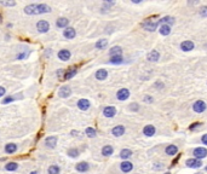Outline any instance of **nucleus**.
Segmentation results:
<instances>
[{
    "label": "nucleus",
    "instance_id": "09e8293b",
    "mask_svg": "<svg viewBox=\"0 0 207 174\" xmlns=\"http://www.w3.org/2000/svg\"><path fill=\"white\" fill-rule=\"evenodd\" d=\"M5 93H6V89H5V87L0 86V97H2Z\"/></svg>",
    "mask_w": 207,
    "mask_h": 174
},
{
    "label": "nucleus",
    "instance_id": "ea45409f",
    "mask_svg": "<svg viewBox=\"0 0 207 174\" xmlns=\"http://www.w3.org/2000/svg\"><path fill=\"white\" fill-rule=\"evenodd\" d=\"M129 110H130V111H133V112L139 111V104H138L137 102H132V103L129 104Z\"/></svg>",
    "mask_w": 207,
    "mask_h": 174
},
{
    "label": "nucleus",
    "instance_id": "58836bf2",
    "mask_svg": "<svg viewBox=\"0 0 207 174\" xmlns=\"http://www.w3.org/2000/svg\"><path fill=\"white\" fill-rule=\"evenodd\" d=\"M182 155H183L182 152H178V155H176V156H174L173 160L171 161V166H170V168H173L174 166H176L177 163L181 161V158H182Z\"/></svg>",
    "mask_w": 207,
    "mask_h": 174
},
{
    "label": "nucleus",
    "instance_id": "a19ab883",
    "mask_svg": "<svg viewBox=\"0 0 207 174\" xmlns=\"http://www.w3.org/2000/svg\"><path fill=\"white\" fill-rule=\"evenodd\" d=\"M199 15L201 16V17H207V5H202L200 9H199Z\"/></svg>",
    "mask_w": 207,
    "mask_h": 174
},
{
    "label": "nucleus",
    "instance_id": "5701e85b",
    "mask_svg": "<svg viewBox=\"0 0 207 174\" xmlns=\"http://www.w3.org/2000/svg\"><path fill=\"white\" fill-rule=\"evenodd\" d=\"M75 169H76V172H79V173H86V172L90 171V164L87 162H85V161L79 162L75 166Z\"/></svg>",
    "mask_w": 207,
    "mask_h": 174
},
{
    "label": "nucleus",
    "instance_id": "aec40b11",
    "mask_svg": "<svg viewBox=\"0 0 207 174\" xmlns=\"http://www.w3.org/2000/svg\"><path fill=\"white\" fill-rule=\"evenodd\" d=\"M109 57H114V56H122L124 53V50H122V47L119 46V45H115V46H113V47H110L109 48Z\"/></svg>",
    "mask_w": 207,
    "mask_h": 174
},
{
    "label": "nucleus",
    "instance_id": "4be33fe9",
    "mask_svg": "<svg viewBox=\"0 0 207 174\" xmlns=\"http://www.w3.org/2000/svg\"><path fill=\"white\" fill-rule=\"evenodd\" d=\"M109 64H113V65H120V64H124L125 63V57L124 54L122 56H114V57H110V59L108 61Z\"/></svg>",
    "mask_w": 207,
    "mask_h": 174
},
{
    "label": "nucleus",
    "instance_id": "3c124183",
    "mask_svg": "<svg viewBox=\"0 0 207 174\" xmlns=\"http://www.w3.org/2000/svg\"><path fill=\"white\" fill-rule=\"evenodd\" d=\"M131 2H132V4H142V2H143V0H132Z\"/></svg>",
    "mask_w": 207,
    "mask_h": 174
},
{
    "label": "nucleus",
    "instance_id": "c03bdc74",
    "mask_svg": "<svg viewBox=\"0 0 207 174\" xmlns=\"http://www.w3.org/2000/svg\"><path fill=\"white\" fill-rule=\"evenodd\" d=\"M0 4L4 6H15L16 5L15 1H4V0H0Z\"/></svg>",
    "mask_w": 207,
    "mask_h": 174
},
{
    "label": "nucleus",
    "instance_id": "e433bc0d",
    "mask_svg": "<svg viewBox=\"0 0 207 174\" xmlns=\"http://www.w3.org/2000/svg\"><path fill=\"white\" fill-rule=\"evenodd\" d=\"M114 5H115V1L106 0V1H103V7H102V10H110Z\"/></svg>",
    "mask_w": 207,
    "mask_h": 174
},
{
    "label": "nucleus",
    "instance_id": "b1692460",
    "mask_svg": "<svg viewBox=\"0 0 207 174\" xmlns=\"http://www.w3.org/2000/svg\"><path fill=\"white\" fill-rule=\"evenodd\" d=\"M72 94V88L69 86H62L58 91V96L61 98H68Z\"/></svg>",
    "mask_w": 207,
    "mask_h": 174
},
{
    "label": "nucleus",
    "instance_id": "bb28decb",
    "mask_svg": "<svg viewBox=\"0 0 207 174\" xmlns=\"http://www.w3.org/2000/svg\"><path fill=\"white\" fill-rule=\"evenodd\" d=\"M63 35H64V38H67V39H74L76 36V30L73 27H68V28L64 29Z\"/></svg>",
    "mask_w": 207,
    "mask_h": 174
},
{
    "label": "nucleus",
    "instance_id": "dca6fc26",
    "mask_svg": "<svg viewBox=\"0 0 207 174\" xmlns=\"http://www.w3.org/2000/svg\"><path fill=\"white\" fill-rule=\"evenodd\" d=\"M132 155H133V151L131 149H127V148L121 149L119 152V157L122 161H129L131 157H132Z\"/></svg>",
    "mask_w": 207,
    "mask_h": 174
},
{
    "label": "nucleus",
    "instance_id": "412c9836",
    "mask_svg": "<svg viewBox=\"0 0 207 174\" xmlns=\"http://www.w3.org/2000/svg\"><path fill=\"white\" fill-rule=\"evenodd\" d=\"M76 73H78V68H76L75 65H73V66H70L69 69H67L64 71L63 79H64V80H70L72 77H74V76L76 75Z\"/></svg>",
    "mask_w": 207,
    "mask_h": 174
},
{
    "label": "nucleus",
    "instance_id": "423d86ee",
    "mask_svg": "<svg viewBox=\"0 0 207 174\" xmlns=\"http://www.w3.org/2000/svg\"><path fill=\"white\" fill-rule=\"evenodd\" d=\"M131 96V92L129 88H126V87H122V88H120L116 91V99L120 100V102H125V100H127Z\"/></svg>",
    "mask_w": 207,
    "mask_h": 174
},
{
    "label": "nucleus",
    "instance_id": "f3484780",
    "mask_svg": "<svg viewBox=\"0 0 207 174\" xmlns=\"http://www.w3.org/2000/svg\"><path fill=\"white\" fill-rule=\"evenodd\" d=\"M36 29L40 33H47L50 30V23L47 21H39L36 23Z\"/></svg>",
    "mask_w": 207,
    "mask_h": 174
},
{
    "label": "nucleus",
    "instance_id": "2eb2a0df",
    "mask_svg": "<svg viewBox=\"0 0 207 174\" xmlns=\"http://www.w3.org/2000/svg\"><path fill=\"white\" fill-rule=\"evenodd\" d=\"M158 23H159V25H161V24H168V25H173L174 23H176V18H174L173 16H163L161 18H159L158 20Z\"/></svg>",
    "mask_w": 207,
    "mask_h": 174
},
{
    "label": "nucleus",
    "instance_id": "7ed1b4c3",
    "mask_svg": "<svg viewBox=\"0 0 207 174\" xmlns=\"http://www.w3.org/2000/svg\"><path fill=\"white\" fill-rule=\"evenodd\" d=\"M193 111L196 112V114H204L205 111L207 110V104L205 100L202 99H197L193 103Z\"/></svg>",
    "mask_w": 207,
    "mask_h": 174
},
{
    "label": "nucleus",
    "instance_id": "7c9ffc66",
    "mask_svg": "<svg viewBox=\"0 0 207 174\" xmlns=\"http://www.w3.org/2000/svg\"><path fill=\"white\" fill-rule=\"evenodd\" d=\"M68 24H69V20L65 18V17H61L56 22V25L58 28H68Z\"/></svg>",
    "mask_w": 207,
    "mask_h": 174
},
{
    "label": "nucleus",
    "instance_id": "4468645a",
    "mask_svg": "<svg viewBox=\"0 0 207 174\" xmlns=\"http://www.w3.org/2000/svg\"><path fill=\"white\" fill-rule=\"evenodd\" d=\"M76 107L80 109L81 111H86V110H88L90 107H91V102H90L88 99H86V98H81V99L78 100Z\"/></svg>",
    "mask_w": 207,
    "mask_h": 174
},
{
    "label": "nucleus",
    "instance_id": "0eeeda50",
    "mask_svg": "<svg viewBox=\"0 0 207 174\" xmlns=\"http://www.w3.org/2000/svg\"><path fill=\"white\" fill-rule=\"evenodd\" d=\"M179 48L183 52H191L195 48V44L193 40H184L179 44Z\"/></svg>",
    "mask_w": 207,
    "mask_h": 174
},
{
    "label": "nucleus",
    "instance_id": "72a5a7b5",
    "mask_svg": "<svg viewBox=\"0 0 207 174\" xmlns=\"http://www.w3.org/2000/svg\"><path fill=\"white\" fill-rule=\"evenodd\" d=\"M67 155H68L69 157H72V158H76V157L80 155V151H79L76 148H72V149H69V150L67 151Z\"/></svg>",
    "mask_w": 207,
    "mask_h": 174
},
{
    "label": "nucleus",
    "instance_id": "f257e3e1",
    "mask_svg": "<svg viewBox=\"0 0 207 174\" xmlns=\"http://www.w3.org/2000/svg\"><path fill=\"white\" fill-rule=\"evenodd\" d=\"M24 12L27 15H43L51 12V7L46 4H31L24 7Z\"/></svg>",
    "mask_w": 207,
    "mask_h": 174
},
{
    "label": "nucleus",
    "instance_id": "c9c22d12",
    "mask_svg": "<svg viewBox=\"0 0 207 174\" xmlns=\"http://www.w3.org/2000/svg\"><path fill=\"white\" fill-rule=\"evenodd\" d=\"M165 86H166V85H165V82H163L162 80H156V81L154 82V85H153V87H154L155 89H158V91H159V89H160V91L163 89Z\"/></svg>",
    "mask_w": 207,
    "mask_h": 174
},
{
    "label": "nucleus",
    "instance_id": "5fc2aeb1",
    "mask_svg": "<svg viewBox=\"0 0 207 174\" xmlns=\"http://www.w3.org/2000/svg\"><path fill=\"white\" fill-rule=\"evenodd\" d=\"M204 169H205V172H207V164L205 166V167H204Z\"/></svg>",
    "mask_w": 207,
    "mask_h": 174
},
{
    "label": "nucleus",
    "instance_id": "393cba45",
    "mask_svg": "<svg viewBox=\"0 0 207 174\" xmlns=\"http://www.w3.org/2000/svg\"><path fill=\"white\" fill-rule=\"evenodd\" d=\"M57 137L56 135H51V137H47L46 139H45V145L47 146V148H50V149H54V146L57 145Z\"/></svg>",
    "mask_w": 207,
    "mask_h": 174
},
{
    "label": "nucleus",
    "instance_id": "9b49d317",
    "mask_svg": "<svg viewBox=\"0 0 207 174\" xmlns=\"http://www.w3.org/2000/svg\"><path fill=\"white\" fill-rule=\"evenodd\" d=\"M116 112H118V110L114 105H107L103 109V116L107 119H113L116 115Z\"/></svg>",
    "mask_w": 207,
    "mask_h": 174
},
{
    "label": "nucleus",
    "instance_id": "de8ad7c7",
    "mask_svg": "<svg viewBox=\"0 0 207 174\" xmlns=\"http://www.w3.org/2000/svg\"><path fill=\"white\" fill-rule=\"evenodd\" d=\"M29 53H27V52H24V53H20V54H17V59H23L24 57H27Z\"/></svg>",
    "mask_w": 207,
    "mask_h": 174
},
{
    "label": "nucleus",
    "instance_id": "c85d7f7f",
    "mask_svg": "<svg viewBox=\"0 0 207 174\" xmlns=\"http://www.w3.org/2000/svg\"><path fill=\"white\" fill-rule=\"evenodd\" d=\"M108 39H99L97 43L95 44V47L97 48V50H104V48H107V46H108Z\"/></svg>",
    "mask_w": 207,
    "mask_h": 174
},
{
    "label": "nucleus",
    "instance_id": "a18cd8bd",
    "mask_svg": "<svg viewBox=\"0 0 207 174\" xmlns=\"http://www.w3.org/2000/svg\"><path fill=\"white\" fill-rule=\"evenodd\" d=\"M200 140H201V144L205 145V148H207V133H204V134L201 135Z\"/></svg>",
    "mask_w": 207,
    "mask_h": 174
},
{
    "label": "nucleus",
    "instance_id": "a211bd4d",
    "mask_svg": "<svg viewBox=\"0 0 207 174\" xmlns=\"http://www.w3.org/2000/svg\"><path fill=\"white\" fill-rule=\"evenodd\" d=\"M108 75H109L108 70H107V69H103V68L98 69L97 71L95 73V77L97 79L98 81H104V80H107Z\"/></svg>",
    "mask_w": 207,
    "mask_h": 174
},
{
    "label": "nucleus",
    "instance_id": "c756f323",
    "mask_svg": "<svg viewBox=\"0 0 207 174\" xmlns=\"http://www.w3.org/2000/svg\"><path fill=\"white\" fill-rule=\"evenodd\" d=\"M204 126V122H201V121H195V122H193V123H190L189 126H188V130L189 132H195L196 130H199L200 127H202Z\"/></svg>",
    "mask_w": 207,
    "mask_h": 174
},
{
    "label": "nucleus",
    "instance_id": "20e7f679",
    "mask_svg": "<svg viewBox=\"0 0 207 174\" xmlns=\"http://www.w3.org/2000/svg\"><path fill=\"white\" fill-rule=\"evenodd\" d=\"M193 156H194V158H197L200 161H202L204 158L207 157V148H205V146L194 148L193 149Z\"/></svg>",
    "mask_w": 207,
    "mask_h": 174
},
{
    "label": "nucleus",
    "instance_id": "79ce46f5",
    "mask_svg": "<svg viewBox=\"0 0 207 174\" xmlns=\"http://www.w3.org/2000/svg\"><path fill=\"white\" fill-rule=\"evenodd\" d=\"M163 168H165V164L161 162H155L153 164V169L156 171V172H158V171H162Z\"/></svg>",
    "mask_w": 207,
    "mask_h": 174
},
{
    "label": "nucleus",
    "instance_id": "603ef678",
    "mask_svg": "<svg viewBox=\"0 0 207 174\" xmlns=\"http://www.w3.org/2000/svg\"><path fill=\"white\" fill-rule=\"evenodd\" d=\"M31 174H40V173H39V172H36V171H34V172H32Z\"/></svg>",
    "mask_w": 207,
    "mask_h": 174
},
{
    "label": "nucleus",
    "instance_id": "8fccbe9b",
    "mask_svg": "<svg viewBox=\"0 0 207 174\" xmlns=\"http://www.w3.org/2000/svg\"><path fill=\"white\" fill-rule=\"evenodd\" d=\"M70 134H72L73 137H76V135L79 134V132H78V130H73L72 132H70Z\"/></svg>",
    "mask_w": 207,
    "mask_h": 174
},
{
    "label": "nucleus",
    "instance_id": "37998d69",
    "mask_svg": "<svg viewBox=\"0 0 207 174\" xmlns=\"http://www.w3.org/2000/svg\"><path fill=\"white\" fill-rule=\"evenodd\" d=\"M143 102H144L145 104H153V103H154V98H153V96H150V94H145V96L143 97Z\"/></svg>",
    "mask_w": 207,
    "mask_h": 174
},
{
    "label": "nucleus",
    "instance_id": "473e14b6",
    "mask_svg": "<svg viewBox=\"0 0 207 174\" xmlns=\"http://www.w3.org/2000/svg\"><path fill=\"white\" fill-rule=\"evenodd\" d=\"M85 134L88 138H96L97 137V130H95L93 127H87L85 130Z\"/></svg>",
    "mask_w": 207,
    "mask_h": 174
},
{
    "label": "nucleus",
    "instance_id": "49530a36",
    "mask_svg": "<svg viewBox=\"0 0 207 174\" xmlns=\"http://www.w3.org/2000/svg\"><path fill=\"white\" fill-rule=\"evenodd\" d=\"M16 98H17V96H11V97H9V98H5V99L2 100V104H7V103H11V102H13Z\"/></svg>",
    "mask_w": 207,
    "mask_h": 174
},
{
    "label": "nucleus",
    "instance_id": "6e6d98bb",
    "mask_svg": "<svg viewBox=\"0 0 207 174\" xmlns=\"http://www.w3.org/2000/svg\"><path fill=\"white\" fill-rule=\"evenodd\" d=\"M195 174H204V173H201V172H197V173H195Z\"/></svg>",
    "mask_w": 207,
    "mask_h": 174
},
{
    "label": "nucleus",
    "instance_id": "864d4df0",
    "mask_svg": "<svg viewBox=\"0 0 207 174\" xmlns=\"http://www.w3.org/2000/svg\"><path fill=\"white\" fill-rule=\"evenodd\" d=\"M162 174H171V172H170V171H167V172H165V173H162Z\"/></svg>",
    "mask_w": 207,
    "mask_h": 174
},
{
    "label": "nucleus",
    "instance_id": "f03ea898",
    "mask_svg": "<svg viewBox=\"0 0 207 174\" xmlns=\"http://www.w3.org/2000/svg\"><path fill=\"white\" fill-rule=\"evenodd\" d=\"M153 18H159V16H158V15L150 16V17L145 18V20L141 23V27L144 29V30H145V32L154 33V32H156V30L159 29V23H158V20H156V21H154Z\"/></svg>",
    "mask_w": 207,
    "mask_h": 174
},
{
    "label": "nucleus",
    "instance_id": "4d7b16f0",
    "mask_svg": "<svg viewBox=\"0 0 207 174\" xmlns=\"http://www.w3.org/2000/svg\"><path fill=\"white\" fill-rule=\"evenodd\" d=\"M0 22H1V15H0Z\"/></svg>",
    "mask_w": 207,
    "mask_h": 174
},
{
    "label": "nucleus",
    "instance_id": "6e6552de",
    "mask_svg": "<svg viewBox=\"0 0 207 174\" xmlns=\"http://www.w3.org/2000/svg\"><path fill=\"white\" fill-rule=\"evenodd\" d=\"M119 167H120V171L125 174L131 173V172L133 171V168H134L133 163L131 162L130 160H129V161H121L119 164Z\"/></svg>",
    "mask_w": 207,
    "mask_h": 174
},
{
    "label": "nucleus",
    "instance_id": "4c0bfd02",
    "mask_svg": "<svg viewBox=\"0 0 207 174\" xmlns=\"http://www.w3.org/2000/svg\"><path fill=\"white\" fill-rule=\"evenodd\" d=\"M59 172H61V168L57 164H52L49 167V174H59Z\"/></svg>",
    "mask_w": 207,
    "mask_h": 174
},
{
    "label": "nucleus",
    "instance_id": "a878e982",
    "mask_svg": "<svg viewBox=\"0 0 207 174\" xmlns=\"http://www.w3.org/2000/svg\"><path fill=\"white\" fill-rule=\"evenodd\" d=\"M70 57H72V52L69 51V50H61L59 52H58V58L61 59V61H63V62H67V61H69L70 59Z\"/></svg>",
    "mask_w": 207,
    "mask_h": 174
},
{
    "label": "nucleus",
    "instance_id": "cd10ccee",
    "mask_svg": "<svg viewBox=\"0 0 207 174\" xmlns=\"http://www.w3.org/2000/svg\"><path fill=\"white\" fill-rule=\"evenodd\" d=\"M101 152H102V155L104 157H109V156H111L114 153V148H113V145H104L102 148Z\"/></svg>",
    "mask_w": 207,
    "mask_h": 174
},
{
    "label": "nucleus",
    "instance_id": "2f4dec72",
    "mask_svg": "<svg viewBox=\"0 0 207 174\" xmlns=\"http://www.w3.org/2000/svg\"><path fill=\"white\" fill-rule=\"evenodd\" d=\"M16 151H17V145L16 144H13V143L6 144V146H5V152L6 153H13Z\"/></svg>",
    "mask_w": 207,
    "mask_h": 174
},
{
    "label": "nucleus",
    "instance_id": "ddd939ff",
    "mask_svg": "<svg viewBox=\"0 0 207 174\" xmlns=\"http://www.w3.org/2000/svg\"><path fill=\"white\" fill-rule=\"evenodd\" d=\"M179 151V149H178V146L177 145H174V144H168V145H166V148H165V153L167 155V156H170V157H174L177 153Z\"/></svg>",
    "mask_w": 207,
    "mask_h": 174
},
{
    "label": "nucleus",
    "instance_id": "6ab92c4d",
    "mask_svg": "<svg viewBox=\"0 0 207 174\" xmlns=\"http://www.w3.org/2000/svg\"><path fill=\"white\" fill-rule=\"evenodd\" d=\"M159 34L162 35V36H168L171 33H172V27L168 25V24H161L159 25Z\"/></svg>",
    "mask_w": 207,
    "mask_h": 174
},
{
    "label": "nucleus",
    "instance_id": "f704fd0d",
    "mask_svg": "<svg viewBox=\"0 0 207 174\" xmlns=\"http://www.w3.org/2000/svg\"><path fill=\"white\" fill-rule=\"evenodd\" d=\"M17 168H18V164L16 162H9L5 164V169L9 172H15Z\"/></svg>",
    "mask_w": 207,
    "mask_h": 174
},
{
    "label": "nucleus",
    "instance_id": "9d476101",
    "mask_svg": "<svg viewBox=\"0 0 207 174\" xmlns=\"http://www.w3.org/2000/svg\"><path fill=\"white\" fill-rule=\"evenodd\" d=\"M160 57H161L160 52L154 48L150 52H148V54H147V61L150 62V63H158L160 61Z\"/></svg>",
    "mask_w": 207,
    "mask_h": 174
},
{
    "label": "nucleus",
    "instance_id": "f8f14e48",
    "mask_svg": "<svg viewBox=\"0 0 207 174\" xmlns=\"http://www.w3.org/2000/svg\"><path fill=\"white\" fill-rule=\"evenodd\" d=\"M110 132H111V135L119 138V137H122V135L126 133V127H125L124 125H116V126H114V127L111 128Z\"/></svg>",
    "mask_w": 207,
    "mask_h": 174
},
{
    "label": "nucleus",
    "instance_id": "1a4fd4ad",
    "mask_svg": "<svg viewBox=\"0 0 207 174\" xmlns=\"http://www.w3.org/2000/svg\"><path fill=\"white\" fill-rule=\"evenodd\" d=\"M142 133L144 137H148V138H152L156 134V127L154 125H145L142 130Z\"/></svg>",
    "mask_w": 207,
    "mask_h": 174
},
{
    "label": "nucleus",
    "instance_id": "13d9d810",
    "mask_svg": "<svg viewBox=\"0 0 207 174\" xmlns=\"http://www.w3.org/2000/svg\"><path fill=\"white\" fill-rule=\"evenodd\" d=\"M138 174H139V173H138Z\"/></svg>",
    "mask_w": 207,
    "mask_h": 174
},
{
    "label": "nucleus",
    "instance_id": "39448f33",
    "mask_svg": "<svg viewBox=\"0 0 207 174\" xmlns=\"http://www.w3.org/2000/svg\"><path fill=\"white\" fill-rule=\"evenodd\" d=\"M185 166H186L188 168H191V169H200V168L204 167V163H202V161L197 160V158L191 157V158H188V160L185 161Z\"/></svg>",
    "mask_w": 207,
    "mask_h": 174
}]
</instances>
